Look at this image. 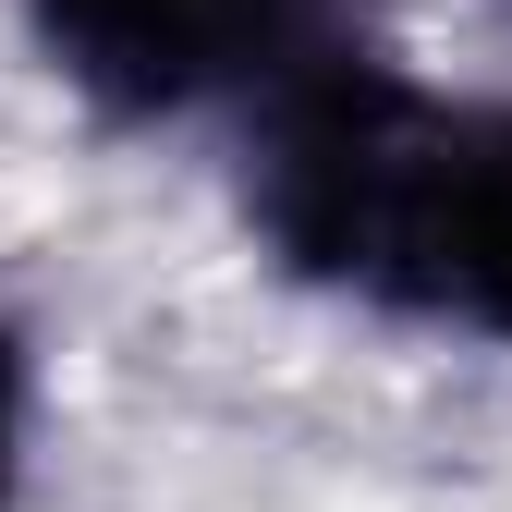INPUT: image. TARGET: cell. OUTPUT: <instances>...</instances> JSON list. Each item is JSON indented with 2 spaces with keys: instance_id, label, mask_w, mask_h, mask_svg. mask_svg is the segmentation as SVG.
Returning <instances> with one entry per match:
<instances>
[{
  "instance_id": "cell-2",
  "label": "cell",
  "mask_w": 512,
  "mask_h": 512,
  "mask_svg": "<svg viewBox=\"0 0 512 512\" xmlns=\"http://www.w3.org/2000/svg\"><path fill=\"white\" fill-rule=\"evenodd\" d=\"M37 49L98 110H208V98H281L330 49V0H25Z\"/></svg>"
},
{
  "instance_id": "cell-4",
  "label": "cell",
  "mask_w": 512,
  "mask_h": 512,
  "mask_svg": "<svg viewBox=\"0 0 512 512\" xmlns=\"http://www.w3.org/2000/svg\"><path fill=\"white\" fill-rule=\"evenodd\" d=\"M13 439H25V354L0 330V500H13Z\"/></svg>"
},
{
  "instance_id": "cell-1",
  "label": "cell",
  "mask_w": 512,
  "mask_h": 512,
  "mask_svg": "<svg viewBox=\"0 0 512 512\" xmlns=\"http://www.w3.org/2000/svg\"><path fill=\"white\" fill-rule=\"evenodd\" d=\"M439 122H452V110L415 98L391 61L317 49L281 98H256V135H244V220L269 232V256H281L293 281L403 305Z\"/></svg>"
},
{
  "instance_id": "cell-3",
  "label": "cell",
  "mask_w": 512,
  "mask_h": 512,
  "mask_svg": "<svg viewBox=\"0 0 512 512\" xmlns=\"http://www.w3.org/2000/svg\"><path fill=\"white\" fill-rule=\"evenodd\" d=\"M403 305L512 342V110H452V122H439Z\"/></svg>"
}]
</instances>
